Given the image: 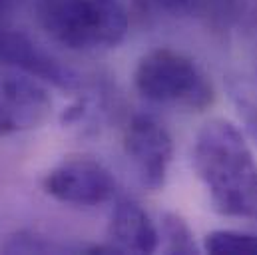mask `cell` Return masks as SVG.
Instances as JSON below:
<instances>
[{
    "instance_id": "cell-11",
    "label": "cell",
    "mask_w": 257,
    "mask_h": 255,
    "mask_svg": "<svg viewBox=\"0 0 257 255\" xmlns=\"http://www.w3.org/2000/svg\"><path fill=\"white\" fill-rule=\"evenodd\" d=\"M199 12H203L207 24L213 28L227 30L245 16L247 0H201Z\"/></svg>"
},
{
    "instance_id": "cell-8",
    "label": "cell",
    "mask_w": 257,
    "mask_h": 255,
    "mask_svg": "<svg viewBox=\"0 0 257 255\" xmlns=\"http://www.w3.org/2000/svg\"><path fill=\"white\" fill-rule=\"evenodd\" d=\"M108 235L122 253H154L160 247V231L146 213V209L134 199L120 197L114 203Z\"/></svg>"
},
{
    "instance_id": "cell-14",
    "label": "cell",
    "mask_w": 257,
    "mask_h": 255,
    "mask_svg": "<svg viewBox=\"0 0 257 255\" xmlns=\"http://www.w3.org/2000/svg\"><path fill=\"white\" fill-rule=\"evenodd\" d=\"M239 112L243 114L249 132L253 134V138L257 140V100H251V98H245L243 96L239 100Z\"/></svg>"
},
{
    "instance_id": "cell-7",
    "label": "cell",
    "mask_w": 257,
    "mask_h": 255,
    "mask_svg": "<svg viewBox=\"0 0 257 255\" xmlns=\"http://www.w3.org/2000/svg\"><path fill=\"white\" fill-rule=\"evenodd\" d=\"M0 60L60 90L80 88L78 74L40 48L24 32L6 30L0 26Z\"/></svg>"
},
{
    "instance_id": "cell-1",
    "label": "cell",
    "mask_w": 257,
    "mask_h": 255,
    "mask_svg": "<svg viewBox=\"0 0 257 255\" xmlns=\"http://www.w3.org/2000/svg\"><path fill=\"white\" fill-rule=\"evenodd\" d=\"M193 168L221 215L257 221V162L231 122L215 118L201 126Z\"/></svg>"
},
{
    "instance_id": "cell-4",
    "label": "cell",
    "mask_w": 257,
    "mask_h": 255,
    "mask_svg": "<svg viewBox=\"0 0 257 255\" xmlns=\"http://www.w3.org/2000/svg\"><path fill=\"white\" fill-rule=\"evenodd\" d=\"M52 112V100L38 78L0 64V136L42 126Z\"/></svg>"
},
{
    "instance_id": "cell-6",
    "label": "cell",
    "mask_w": 257,
    "mask_h": 255,
    "mask_svg": "<svg viewBox=\"0 0 257 255\" xmlns=\"http://www.w3.org/2000/svg\"><path fill=\"white\" fill-rule=\"evenodd\" d=\"M124 152L144 188L152 191L164 188L174 158V142L158 120L146 114L134 116L124 132Z\"/></svg>"
},
{
    "instance_id": "cell-9",
    "label": "cell",
    "mask_w": 257,
    "mask_h": 255,
    "mask_svg": "<svg viewBox=\"0 0 257 255\" xmlns=\"http://www.w3.org/2000/svg\"><path fill=\"white\" fill-rule=\"evenodd\" d=\"M203 249L215 255H257V233L239 229H215L205 235Z\"/></svg>"
},
{
    "instance_id": "cell-5",
    "label": "cell",
    "mask_w": 257,
    "mask_h": 255,
    "mask_svg": "<svg viewBox=\"0 0 257 255\" xmlns=\"http://www.w3.org/2000/svg\"><path fill=\"white\" fill-rule=\"evenodd\" d=\"M42 188L50 197L62 203L94 207L116 195V180L100 162L76 156L52 168L44 176Z\"/></svg>"
},
{
    "instance_id": "cell-2",
    "label": "cell",
    "mask_w": 257,
    "mask_h": 255,
    "mask_svg": "<svg viewBox=\"0 0 257 255\" xmlns=\"http://www.w3.org/2000/svg\"><path fill=\"white\" fill-rule=\"evenodd\" d=\"M40 26L70 50H102L120 44L128 12L120 0H38Z\"/></svg>"
},
{
    "instance_id": "cell-10",
    "label": "cell",
    "mask_w": 257,
    "mask_h": 255,
    "mask_svg": "<svg viewBox=\"0 0 257 255\" xmlns=\"http://www.w3.org/2000/svg\"><path fill=\"white\" fill-rule=\"evenodd\" d=\"M160 237H164L166 241V249L170 253H197V245L193 239V231L190 229L188 221L184 217H180L178 213L166 211L160 217Z\"/></svg>"
},
{
    "instance_id": "cell-15",
    "label": "cell",
    "mask_w": 257,
    "mask_h": 255,
    "mask_svg": "<svg viewBox=\"0 0 257 255\" xmlns=\"http://www.w3.org/2000/svg\"><path fill=\"white\" fill-rule=\"evenodd\" d=\"M22 0H0V24L6 22L18 8H20Z\"/></svg>"
},
{
    "instance_id": "cell-3",
    "label": "cell",
    "mask_w": 257,
    "mask_h": 255,
    "mask_svg": "<svg viewBox=\"0 0 257 255\" xmlns=\"http://www.w3.org/2000/svg\"><path fill=\"white\" fill-rule=\"evenodd\" d=\"M134 86L142 98L156 104H174L201 112L215 100L205 72L190 56L172 48H156L140 58Z\"/></svg>"
},
{
    "instance_id": "cell-12",
    "label": "cell",
    "mask_w": 257,
    "mask_h": 255,
    "mask_svg": "<svg viewBox=\"0 0 257 255\" xmlns=\"http://www.w3.org/2000/svg\"><path fill=\"white\" fill-rule=\"evenodd\" d=\"M201 0H134V8L142 16H178L192 10H199Z\"/></svg>"
},
{
    "instance_id": "cell-13",
    "label": "cell",
    "mask_w": 257,
    "mask_h": 255,
    "mask_svg": "<svg viewBox=\"0 0 257 255\" xmlns=\"http://www.w3.org/2000/svg\"><path fill=\"white\" fill-rule=\"evenodd\" d=\"M4 251L6 253H46V251H60V247L36 233L20 231L14 237H10V241L4 245Z\"/></svg>"
}]
</instances>
